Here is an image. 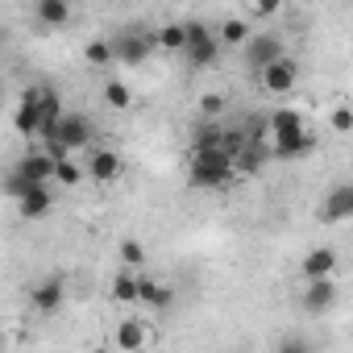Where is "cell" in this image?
<instances>
[{"instance_id": "6da1fadb", "label": "cell", "mask_w": 353, "mask_h": 353, "mask_svg": "<svg viewBox=\"0 0 353 353\" xmlns=\"http://www.w3.org/2000/svg\"><path fill=\"white\" fill-rule=\"evenodd\" d=\"M188 179L200 192H221L237 179V166L225 150H192V166H188Z\"/></svg>"}, {"instance_id": "7a4b0ae2", "label": "cell", "mask_w": 353, "mask_h": 353, "mask_svg": "<svg viewBox=\"0 0 353 353\" xmlns=\"http://www.w3.org/2000/svg\"><path fill=\"white\" fill-rule=\"evenodd\" d=\"M88 141H92V121H88L83 112H67L63 125L54 129V137H46V150H50L54 158H71V154L83 150Z\"/></svg>"}, {"instance_id": "3957f363", "label": "cell", "mask_w": 353, "mask_h": 353, "mask_svg": "<svg viewBox=\"0 0 353 353\" xmlns=\"http://www.w3.org/2000/svg\"><path fill=\"white\" fill-rule=\"evenodd\" d=\"M221 38H216V30L212 26H204V21H188V63L192 67H200V71H208V67H216V59H221Z\"/></svg>"}, {"instance_id": "277c9868", "label": "cell", "mask_w": 353, "mask_h": 353, "mask_svg": "<svg viewBox=\"0 0 353 353\" xmlns=\"http://www.w3.org/2000/svg\"><path fill=\"white\" fill-rule=\"evenodd\" d=\"M112 50H117L121 67H141L158 50V42H154L150 30H121V34H112Z\"/></svg>"}, {"instance_id": "5b68a950", "label": "cell", "mask_w": 353, "mask_h": 353, "mask_svg": "<svg viewBox=\"0 0 353 353\" xmlns=\"http://www.w3.org/2000/svg\"><path fill=\"white\" fill-rule=\"evenodd\" d=\"M13 170L21 174V179H30V183H50V179H54V170H59V158H54L46 145H42V150H38V145H30V150L17 158V166H13Z\"/></svg>"}, {"instance_id": "8992f818", "label": "cell", "mask_w": 353, "mask_h": 353, "mask_svg": "<svg viewBox=\"0 0 353 353\" xmlns=\"http://www.w3.org/2000/svg\"><path fill=\"white\" fill-rule=\"evenodd\" d=\"M287 59V50H283V38L279 34H254L250 38V46H245V63L262 75L266 67H274V63H283Z\"/></svg>"}, {"instance_id": "52a82bcc", "label": "cell", "mask_w": 353, "mask_h": 353, "mask_svg": "<svg viewBox=\"0 0 353 353\" xmlns=\"http://www.w3.org/2000/svg\"><path fill=\"white\" fill-rule=\"evenodd\" d=\"M258 83H262V92H270V96H291V92L299 88V63H295V59H283V63L266 67V71L258 75Z\"/></svg>"}, {"instance_id": "ba28073f", "label": "cell", "mask_w": 353, "mask_h": 353, "mask_svg": "<svg viewBox=\"0 0 353 353\" xmlns=\"http://www.w3.org/2000/svg\"><path fill=\"white\" fill-rule=\"evenodd\" d=\"M38 100H42V88H30L26 96H21V104H17V112H13V125H17V133L21 137H42V108H38Z\"/></svg>"}, {"instance_id": "9c48e42d", "label": "cell", "mask_w": 353, "mask_h": 353, "mask_svg": "<svg viewBox=\"0 0 353 353\" xmlns=\"http://www.w3.org/2000/svg\"><path fill=\"white\" fill-rule=\"evenodd\" d=\"M316 150V137L303 129V133H287V137H274L270 141V158L274 162H295V158H307Z\"/></svg>"}, {"instance_id": "30bf717a", "label": "cell", "mask_w": 353, "mask_h": 353, "mask_svg": "<svg viewBox=\"0 0 353 353\" xmlns=\"http://www.w3.org/2000/svg\"><path fill=\"white\" fill-rule=\"evenodd\" d=\"M353 216V183H341L324 196V208H320V221L324 225H341Z\"/></svg>"}, {"instance_id": "8fae6325", "label": "cell", "mask_w": 353, "mask_h": 353, "mask_svg": "<svg viewBox=\"0 0 353 353\" xmlns=\"http://www.w3.org/2000/svg\"><path fill=\"white\" fill-rule=\"evenodd\" d=\"M88 174H92L96 183H112V179H121V174H125V158L117 150H96L92 162H88Z\"/></svg>"}, {"instance_id": "7c38bea8", "label": "cell", "mask_w": 353, "mask_h": 353, "mask_svg": "<svg viewBox=\"0 0 353 353\" xmlns=\"http://www.w3.org/2000/svg\"><path fill=\"white\" fill-rule=\"evenodd\" d=\"M299 274L307 279V283H320V279H332L336 274V254L328 250V245H320V250H312L303 262H299Z\"/></svg>"}, {"instance_id": "4fadbf2b", "label": "cell", "mask_w": 353, "mask_h": 353, "mask_svg": "<svg viewBox=\"0 0 353 353\" xmlns=\"http://www.w3.org/2000/svg\"><path fill=\"white\" fill-rule=\"evenodd\" d=\"M63 299H67V283L54 274V279H46V283H38L34 291H30V303H34V312H59L63 307Z\"/></svg>"}, {"instance_id": "5bb4252c", "label": "cell", "mask_w": 353, "mask_h": 353, "mask_svg": "<svg viewBox=\"0 0 353 353\" xmlns=\"http://www.w3.org/2000/svg\"><path fill=\"white\" fill-rule=\"evenodd\" d=\"M266 125H270V141H274V137H287V133H303V129H307V125H303V112H299V108H291V104L270 108V112H266Z\"/></svg>"}, {"instance_id": "9a60e30c", "label": "cell", "mask_w": 353, "mask_h": 353, "mask_svg": "<svg viewBox=\"0 0 353 353\" xmlns=\"http://www.w3.org/2000/svg\"><path fill=\"white\" fill-rule=\"evenodd\" d=\"M332 303H336V279H320V283H307V291H303V307H307L312 316L328 312Z\"/></svg>"}, {"instance_id": "2e32d148", "label": "cell", "mask_w": 353, "mask_h": 353, "mask_svg": "<svg viewBox=\"0 0 353 353\" xmlns=\"http://www.w3.org/2000/svg\"><path fill=\"white\" fill-rule=\"evenodd\" d=\"M117 345H121L125 353H141V349L150 345V324H145V320H121V324H117Z\"/></svg>"}, {"instance_id": "e0dca14e", "label": "cell", "mask_w": 353, "mask_h": 353, "mask_svg": "<svg viewBox=\"0 0 353 353\" xmlns=\"http://www.w3.org/2000/svg\"><path fill=\"white\" fill-rule=\"evenodd\" d=\"M216 38H221V46H250V38H254V30H250V21L245 17H229V21H221L216 26Z\"/></svg>"}, {"instance_id": "ac0fdd59", "label": "cell", "mask_w": 353, "mask_h": 353, "mask_svg": "<svg viewBox=\"0 0 353 353\" xmlns=\"http://www.w3.org/2000/svg\"><path fill=\"white\" fill-rule=\"evenodd\" d=\"M54 208V196H50V188L46 183H34L26 196H21V212L30 216V221H38V216H46Z\"/></svg>"}, {"instance_id": "d6986e66", "label": "cell", "mask_w": 353, "mask_h": 353, "mask_svg": "<svg viewBox=\"0 0 353 353\" xmlns=\"http://www.w3.org/2000/svg\"><path fill=\"white\" fill-rule=\"evenodd\" d=\"M158 50H188V21H166L154 30Z\"/></svg>"}, {"instance_id": "ffe728a7", "label": "cell", "mask_w": 353, "mask_h": 353, "mask_svg": "<svg viewBox=\"0 0 353 353\" xmlns=\"http://www.w3.org/2000/svg\"><path fill=\"white\" fill-rule=\"evenodd\" d=\"M112 303H141V274L121 270L112 279Z\"/></svg>"}, {"instance_id": "44dd1931", "label": "cell", "mask_w": 353, "mask_h": 353, "mask_svg": "<svg viewBox=\"0 0 353 353\" xmlns=\"http://www.w3.org/2000/svg\"><path fill=\"white\" fill-rule=\"evenodd\" d=\"M34 17L54 30V26H67V21H71V5H67V0H38Z\"/></svg>"}, {"instance_id": "7402d4cb", "label": "cell", "mask_w": 353, "mask_h": 353, "mask_svg": "<svg viewBox=\"0 0 353 353\" xmlns=\"http://www.w3.org/2000/svg\"><path fill=\"white\" fill-rule=\"evenodd\" d=\"M266 162H270V145H254V141H250V145L237 154L233 166H237V174H258Z\"/></svg>"}, {"instance_id": "603a6c76", "label": "cell", "mask_w": 353, "mask_h": 353, "mask_svg": "<svg viewBox=\"0 0 353 353\" xmlns=\"http://www.w3.org/2000/svg\"><path fill=\"white\" fill-rule=\"evenodd\" d=\"M221 141H225V125L221 121H200L196 137H192V150H221Z\"/></svg>"}, {"instance_id": "cb8c5ba5", "label": "cell", "mask_w": 353, "mask_h": 353, "mask_svg": "<svg viewBox=\"0 0 353 353\" xmlns=\"http://www.w3.org/2000/svg\"><path fill=\"white\" fill-rule=\"evenodd\" d=\"M83 59H88V67H112V63H117L112 38H92V42L83 46Z\"/></svg>"}, {"instance_id": "d4e9b609", "label": "cell", "mask_w": 353, "mask_h": 353, "mask_svg": "<svg viewBox=\"0 0 353 353\" xmlns=\"http://www.w3.org/2000/svg\"><path fill=\"white\" fill-rule=\"evenodd\" d=\"M100 96H104V104H108L112 112H125V108L133 104V92H129V83H121V79H108Z\"/></svg>"}, {"instance_id": "484cf974", "label": "cell", "mask_w": 353, "mask_h": 353, "mask_svg": "<svg viewBox=\"0 0 353 353\" xmlns=\"http://www.w3.org/2000/svg\"><path fill=\"white\" fill-rule=\"evenodd\" d=\"M170 299H174L170 287H162V283H154V279L141 274V303L145 307H170Z\"/></svg>"}, {"instance_id": "4316f807", "label": "cell", "mask_w": 353, "mask_h": 353, "mask_svg": "<svg viewBox=\"0 0 353 353\" xmlns=\"http://www.w3.org/2000/svg\"><path fill=\"white\" fill-rule=\"evenodd\" d=\"M121 262H125V270H133V274H137V270L145 266V250H141V241H133V237H129V241H121Z\"/></svg>"}, {"instance_id": "83f0119b", "label": "cell", "mask_w": 353, "mask_h": 353, "mask_svg": "<svg viewBox=\"0 0 353 353\" xmlns=\"http://www.w3.org/2000/svg\"><path fill=\"white\" fill-rule=\"evenodd\" d=\"M54 179H59L63 188H75V183L83 179V166H79L75 158H59V170H54Z\"/></svg>"}, {"instance_id": "f1b7e54d", "label": "cell", "mask_w": 353, "mask_h": 353, "mask_svg": "<svg viewBox=\"0 0 353 353\" xmlns=\"http://www.w3.org/2000/svg\"><path fill=\"white\" fill-rule=\"evenodd\" d=\"M225 112V96L221 92H204L200 96V121H216Z\"/></svg>"}, {"instance_id": "f546056e", "label": "cell", "mask_w": 353, "mask_h": 353, "mask_svg": "<svg viewBox=\"0 0 353 353\" xmlns=\"http://www.w3.org/2000/svg\"><path fill=\"white\" fill-rule=\"evenodd\" d=\"M332 133H353V108L349 104L332 108Z\"/></svg>"}, {"instance_id": "4dcf8cb0", "label": "cell", "mask_w": 353, "mask_h": 353, "mask_svg": "<svg viewBox=\"0 0 353 353\" xmlns=\"http://www.w3.org/2000/svg\"><path fill=\"white\" fill-rule=\"evenodd\" d=\"M30 188H34L30 179H21V174H17V170H9V179H5V192H9V196H13L17 204H21V196H26Z\"/></svg>"}, {"instance_id": "1f68e13d", "label": "cell", "mask_w": 353, "mask_h": 353, "mask_svg": "<svg viewBox=\"0 0 353 353\" xmlns=\"http://www.w3.org/2000/svg\"><path fill=\"white\" fill-rule=\"evenodd\" d=\"M250 13H254V17H274L279 5H274V0H258V5H250Z\"/></svg>"}, {"instance_id": "d6a6232c", "label": "cell", "mask_w": 353, "mask_h": 353, "mask_svg": "<svg viewBox=\"0 0 353 353\" xmlns=\"http://www.w3.org/2000/svg\"><path fill=\"white\" fill-rule=\"evenodd\" d=\"M279 353H307V345H303V341H287Z\"/></svg>"}, {"instance_id": "836d02e7", "label": "cell", "mask_w": 353, "mask_h": 353, "mask_svg": "<svg viewBox=\"0 0 353 353\" xmlns=\"http://www.w3.org/2000/svg\"><path fill=\"white\" fill-rule=\"evenodd\" d=\"M96 353H108V349H96Z\"/></svg>"}]
</instances>
